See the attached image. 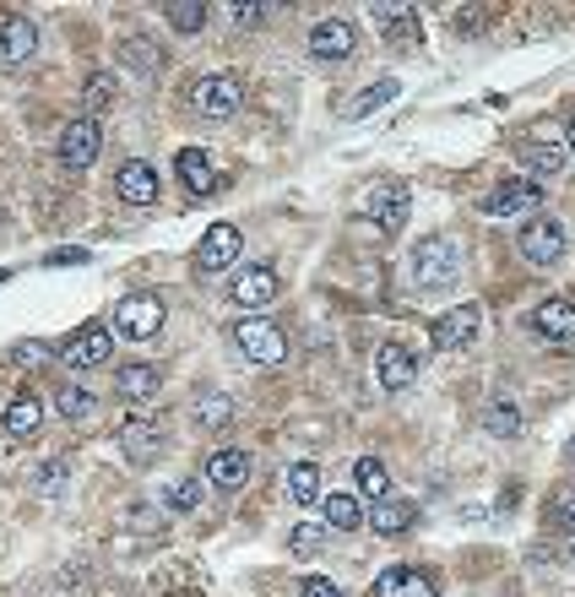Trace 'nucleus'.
Segmentation results:
<instances>
[{"label":"nucleus","instance_id":"e433bc0d","mask_svg":"<svg viewBox=\"0 0 575 597\" xmlns=\"http://www.w3.org/2000/svg\"><path fill=\"white\" fill-rule=\"evenodd\" d=\"M527 163H532L538 174H560V168H565V148H560V142H549V148H527Z\"/></svg>","mask_w":575,"mask_h":597},{"label":"nucleus","instance_id":"58836bf2","mask_svg":"<svg viewBox=\"0 0 575 597\" xmlns=\"http://www.w3.org/2000/svg\"><path fill=\"white\" fill-rule=\"evenodd\" d=\"M298 597H342V587H337L331 576H309V582L298 587Z\"/></svg>","mask_w":575,"mask_h":597},{"label":"nucleus","instance_id":"2eb2a0df","mask_svg":"<svg viewBox=\"0 0 575 597\" xmlns=\"http://www.w3.org/2000/svg\"><path fill=\"white\" fill-rule=\"evenodd\" d=\"M115 196L126 201V207H152L157 201V174H152V163H126L120 174H115Z\"/></svg>","mask_w":575,"mask_h":597},{"label":"nucleus","instance_id":"4be33fe9","mask_svg":"<svg viewBox=\"0 0 575 597\" xmlns=\"http://www.w3.org/2000/svg\"><path fill=\"white\" fill-rule=\"evenodd\" d=\"M157 386H163L157 364H120V370H115V391H120L126 402H152Z\"/></svg>","mask_w":575,"mask_h":597},{"label":"nucleus","instance_id":"9b49d317","mask_svg":"<svg viewBox=\"0 0 575 597\" xmlns=\"http://www.w3.org/2000/svg\"><path fill=\"white\" fill-rule=\"evenodd\" d=\"M364 212L375 218L380 234H397V229L408 223V190H402V185H375V190L364 196Z\"/></svg>","mask_w":575,"mask_h":597},{"label":"nucleus","instance_id":"bb28decb","mask_svg":"<svg viewBox=\"0 0 575 597\" xmlns=\"http://www.w3.org/2000/svg\"><path fill=\"white\" fill-rule=\"evenodd\" d=\"M288 494H293V505H315L320 500V467L315 461H293L288 467Z\"/></svg>","mask_w":575,"mask_h":597},{"label":"nucleus","instance_id":"7c9ffc66","mask_svg":"<svg viewBox=\"0 0 575 597\" xmlns=\"http://www.w3.org/2000/svg\"><path fill=\"white\" fill-rule=\"evenodd\" d=\"M109 104H115V77H109V71H98V77L82 87V115L93 120V115H98V109H109Z\"/></svg>","mask_w":575,"mask_h":597},{"label":"nucleus","instance_id":"37998d69","mask_svg":"<svg viewBox=\"0 0 575 597\" xmlns=\"http://www.w3.org/2000/svg\"><path fill=\"white\" fill-rule=\"evenodd\" d=\"M571 148H575V131H571Z\"/></svg>","mask_w":575,"mask_h":597},{"label":"nucleus","instance_id":"393cba45","mask_svg":"<svg viewBox=\"0 0 575 597\" xmlns=\"http://www.w3.org/2000/svg\"><path fill=\"white\" fill-rule=\"evenodd\" d=\"M353 478H359V489H364V500H391V472H386V461L380 456H359L353 461Z\"/></svg>","mask_w":575,"mask_h":597},{"label":"nucleus","instance_id":"6ab92c4d","mask_svg":"<svg viewBox=\"0 0 575 597\" xmlns=\"http://www.w3.org/2000/svg\"><path fill=\"white\" fill-rule=\"evenodd\" d=\"M174 168H179V179H185V190L190 196H212L223 179H218V168H212V157L201 148H185L179 157H174Z\"/></svg>","mask_w":575,"mask_h":597},{"label":"nucleus","instance_id":"2f4dec72","mask_svg":"<svg viewBox=\"0 0 575 597\" xmlns=\"http://www.w3.org/2000/svg\"><path fill=\"white\" fill-rule=\"evenodd\" d=\"M196 424H201V430L234 424V402H228V397H196Z\"/></svg>","mask_w":575,"mask_h":597},{"label":"nucleus","instance_id":"c9c22d12","mask_svg":"<svg viewBox=\"0 0 575 597\" xmlns=\"http://www.w3.org/2000/svg\"><path fill=\"white\" fill-rule=\"evenodd\" d=\"M380 27H386L391 38H413V33H419V16L402 11V5H386V11H380Z\"/></svg>","mask_w":575,"mask_h":597},{"label":"nucleus","instance_id":"1a4fd4ad","mask_svg":"<svg viewBox=\"0 0 575 597\" xmlns=\"http://www.w3.org/2000/svg\"><path fill=\"white\" fill-rule=\"evenodd\" d=\"M93 157H98V120L77 115V120L60 131V163H66V168H93Z\"/></svg>","mask_w":575,"mask_h":597},{"label":"nucleus","instance_id":"f3484780","mask_svg":"<svg viewBox=\"0 0 575 597\" xmlns=\"http://www.w3.org/2000/svg\"><path fill=\"white\" fill-rule=\"evenodd\" d=\"M527 207H543L538 179H511V185H500V190L483 201V212H494V218H511V212H527Z\"/></svg>","mask_w":575,"mask_h":597},{"label":"nucleus","instance_id":"c03bdc74","mask_svg":"<svg viewBox=\"0 0 575 597\" xmlns=\"http://www.w3.org/2000/svg\"><path fill=\"white\" fill-rule=\"evenodd\" d=\"M571 560H575V549H571Z\"/></svg>","mask_w":575,"mask_h":597},{"label":"nucleus","instance_id":"a211bd4d","mask_svg":"<svg viewBox=\"0 0 575 597\" xmlns=\"http://www.w3.org/2000/svg\"><path fill=\"white\" fill-rule=\"evenodd\" d=\"M532 331H543L549 342H571L575 337V304L571 298H543L532 309Z\"/></svg>","mask_w":575,"mask_h":597},{"label":"nucleus","instance_id":"c85d7f7f","mask_svg":"<svg viewBox=\"0 0 575 597\" xmlns=\"http://www.w3.org/2000/svg\"><path fill=\"white\" fill-rule=\"evenodd\" d=\"M326 522H331L337 532H359V527H364V505H359L353 494H331V500H326Z\"/></svg>","mask_w":575,"mask_h":597},{"label":"nucleus","instance_id":"ea45409f","mask_svg":"<svg viewBox=\"0 0 575 597\" xmlns=\"http://www.w3.org/2000/svg\"><path fill=\"white\" fill-rule=\"evenodd\" d=\"M234 22L239 27H256V22H267V5H234Z\"/></svg>","mask_w":575,"mask_h":597},{"label":"nucleus","instance_id":"f8f14e48","mask_svg":"<svg viewBox=\"0 0 575 597\" xmlns=\"http://www.w3.org/2000/svg\"><path fill=\"white\" fill-rule=\"evenodd\" d=\"M109 348H115V331H109V326H82V331H77L60 353H66V364H71V370H93V364H104V359H109Z\"/></svg>","mask_w":575,"mask_h":597},{"label":"nucleus","instance_id":"f704fd0d","mask_svg":"<svg viewBox=\"0 0 575 597\" xmlns=\"http://www.w3.org/2000/svg\"><path fill=\"white\" fill-rule=\"evenodd\" d=\"M168 27L174 33H201L207 27V5H168Z\"/></svg>","mask_w":575,"mask_h":597},{"label":"nucleus","instance_id":"79ce46f5","mask_svg":"<svg viewBox=\"0 0 575 597\" xmlns=\"http://www.w3.org/2000/svg\"><path fill=\"white\" fill-rule=\"evenodd\" d=\"M565 456H571V467H575V435H571V446H565Z\"/></svg>","mask_w":575,"mask_h":597},{"label":"nucleus","instance_id":"473e14b6","mask_svg":"<svg viewBox=\"0 0 575 597\" xmlns=\"http://www.w3.org/2000/svg\"><path fill=\"white\" fill-rule=\"evenodd\" d=\"M163 500H168V511H179V516L201 511V478H174Z\"/></svg>","mask_w":575,"mask_h":597},{"label":"nucleus","instance_id":"dca6fc26","mask_svg":"<svg viewBox=\"0 0 575 597\" xmlns=\"http://www.w3.org/2000/svg\"><path fill=\"white\" fill-rule=\"evenodd\" d=\"M120 446L131 461H152L157 446H163V430H157V419H146V413H131L126 424H120Z\"/></svg>","mask_w":575,"mask_h":597},{"label":"nucleus","instance_id":"aec40b11","mask_svg":"<svg viewBox=\"0 0 575 597\" xmlns=\"http://www.w3.org/2000/svg\"><path fill=\"white\" fill-rule=\"evenodd\" d=\"M364 522H369V527H375L380 538H402V532H408V527L419 522V505H413V500H397V494H391V500H380V505H375V511H369Z\"/></svg>","mask_w":575,"mask_h":597},{"label":"nucleus","instance_id":"20e7f679","mask_svg":"<svg viewBox=\"0 0 575 597\" xmlns=\"http://www.w3.org/2000/svg\"><path fill=\"white\" fill-rule=\"evenodd\" d=\"M190 98H196V109H201L207 120H228V115H239V104H245V82H239L234 71H218V77H207L201 87H190Z\"/></svg>","mask_w":575,"mask_h":597},{"label":"nucleus","instance_id":"b1692460","mask_svg":"<svg viewBox=\"0 0 575 597\" xmlns=\"http://www.w3.org/2000/svg\"><path fill=\"white\" fill-rule=\"evenodd\" d=\"M0 424H5V435H11V441H33V435H38V424H44V408H38L33 397H16V402L5 408V419H0Z\"/></svg>","mask_w":575,"mask_h":597},{"label":"nucleus","instance_id":"39448f33","mask_svg":"<svg viewBox=\"0 0 575 597\" xmlns=\"http://www.w3.org/2000/svg\"><path fill=\"white\" fill-rule=\"evenodd\" d=\"M234 342H239V353L256 359V364H283L288 359V337L272 320H239V326H234Z\"/></svg>","mask_w":575,"mask_h":597},{"label":"nucleus","instance_id":"f03ea898","mask_svg":"<svg viewBox=\"0 0 575 597\" xmlns=\"http://www.w3.org/2000/svg\"><path fill=\"white\" fill-rule=\"evenodd\" d=\"M163 331V298L157 294H126L115 304V337L126 342H152Z\"/></svg>","mask_w":575,"mask_h":597},{"label":"nucleus","instance_id":"ddd939ff","mask_svg":"<svg viewBox=\"0 0 575 597\" xmlns=\"http://www.w3.org/2000/svg\"><path fill=\"white\" fill-rule=\"evenodd\" d=\"M375 381H380V391H408V386L419 381L413 353H408L402 342H386V348L375 353Z\"/></svg>","mask_w":575,"mask_h":597},{"label":"nucleus","instance_id":"f257e3e1","mask_svg":"<svg viewBox=\"0 0 575 597\" xmlns=\"http://www.w3.org/2000/svg\"><path fill=\"white\" fill-rule=\"evenodd\" d=\"M461 278V245L445 239V234H430L419 250H413V283L419 289H445Z\"/></svg>","mask_w":575,"mask_h":597},{"label":"nucleus","instance_id":"423d86ee","mask_svg":"<svg viewBox=\"0 0 575 597\" xmlns=\"http://www.w3.org/2000/svg\"><path fill=\"white\" fill-rule=\"evenodd\" d=\"M239 250H245L239 229H234V223H212V229L201 234V245H196V267H201V272H223V267L239 261Z\"/></svg>","mask_w":575,"mask_h":597},{"label":"nucleus","instance_id":"6e6552de","mask_svg":"<svg viewBox=\"0 0 575 597\" xmlns=\"http://www.w3.org/2000/svg\"><path fill=\"white\" fill-rule=\"evenodd\" d=\"M278 294H283V283H278L272 267H245V272L234 278V289H228V298H234L239 309H267Z\"/></svg>","mask_w":575,"mask_h":597},{"label":"nucleus","instance_id":"4c0bfd02","mask_svg":"<svg viewBox=\"0 0 575 597\" xmlns=\"http://www.w3.org/2000/svg\"><path fill=\"white\" fill-rule=\"evenodd\" d=\"M549 522H554V527H565V532H575V489H560V494H554Z\"/></svg>","mask_w":575,"mask_h":597},{"label":"nucleus","instance_id":"cd10ccee","mask_svg":"<svg viewBox=\"0 0 575 597\" xmlns=\"http://www.w3.org/2000/svg\"><path fill=\"white\" fill-rule=\"evenodd\" d=\"M483 430L500 435V441H516V435H521V413H516V402H489V408H483Z\"/></svg>","mask_w":575,"mask_h":597},{"label":"nucleus","instance_id":"4468645a","mask_svg":"<svg viewBox=\"0 0 575 597\" xmlns=\"http://www.w3.org/2000/svg\"><path fill=\"white\" fill-rule=\"evenodd\" d=\"M375 597H434V576L419 565H391L375 576Z\"/></svg>","mask_w":575,"mask_h":597},{"label":"nucleus","instance_id":"7ed1b4c3","mask_svg":"<svg viewBox=\"0 0 575 597\" xmlns=\"http://www.w3.org/2000/svg\"><path fill=\"white\" fill-rule=\"evenodd\" d=\"M516 250H521V261H532V267H554V261L565 256V223H560V218H532V223L516 234Z\"/></svg>","mask_w":575,"mask_h":597},{"label":"nucleus","instance_id":"a19ab883","mask_svg":"<svg viewBox=\"0 0 575 597\" xmlns=\"http://www.w3.org/2000/svg\"><path fill=\"white\" fill-rule=\"evenodd\" d=\"M66 472H60V461H44V472H38V489H55Z\"/></svg>","mask_w":575,"mask_h":597},{"label":"nucleus","instance_id":"c756f323","mask_svg":"<svg viewBox=\"0 0 575 597\" xmlns=\"http://www.w3.org/2000/svg\"><path fill=\"white\" fill-rule=\"evenodd\" d=\"M326 549V527H315V522H298L293 532H288V554H298V560H315Z\"/></svg>","mask_w":575,"mask_h":597},{"label":"nucleus","instance_id":"412c9836","mask_svg":"<svg viewBox=\"0 0 575 597\" xmlns=\"http://www.w3.org/2000/svg\"><path fill=\"white\" fill-rule=\"evenodd\" d=\"M207 483H218V489H245L250 483V456L245 450H212L207 456Z\"/></svg>","mask_w":575,"mask_h":597},{"label":"nucleus","instance_id":"0eeeda50","mask_svg":"<svg viewBox=\"0 0 575 597\" xmlns=\"http://www.w3.org/2000/svg\"><path fill=\"white\" fill-rule=\"evenodd\" d=\"M478 331H483V309H478V304H456L450 315H439L430 326L434 348H445V353H450V348H467Z\"/></svg>","mask_w":575,"mask_h":597},{"label":"nucleus","instance_id":"a878e982","mask_svg":"<svg viewBox=\"0 0 575 597\" xmlns=\"http://www.w3.org/2000/svg\"><path fill=\"white\" fill-rule=\"evenodd\" d=\"M55 408H60V419H66V424H87V419L98 413L93 391H82V386H71V381L55 391Z\"/></svg>","mask_w":575,"mask_h":597},{"label":"nucleus","instance_id":"9d476101","mask_svg":"<svg viewBox=\"0 0 575 597\" xmlns=\"http://www.w3.org/2000/svg\"><path fill=\"white\" fill-rule=\"evenodd\" d=\"M353 44H359V33H353V22H342V16L309 27V55H315V60H348Z\"/></svg>","mask_w":575,"mask_h":597},{"label":"nucleus","instance_id":"5701e85b","mask_svg":"<svg viewBox=\"0 0 575 597\" xmlns=\"http://www.w3.org/2000/svg\"><path fill=\"white\" fill-rule=\"evenodd\" d=\"M33 49H38V27H33L27 16H5V22H0V60L22 66Z\"/></svg>","mask_w":575,"mask_h":597},{"label":"nucleus","instance_id":"72a5a7b5","mask_svg":"<svg viewBox=\"0 0 575 597\" xmlns=\"http://www.w3.org/2000/svg\"><path fill=\"white\" fill-rule=\"evenodd\" d=\"M397 98V82H380V87H364L359 98H353V120H364V115H375L380 104H391Z\"/></svg>","mask_w":575,"mask_h":597}]
</instances>
